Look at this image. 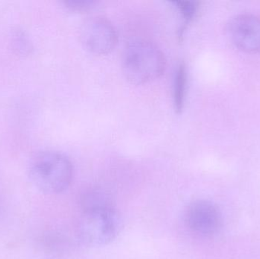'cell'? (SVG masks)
<instances>
[{
  "instance_id": "1",
  "label": "cell",
  "mask_w": 260,
  "mask_h": 259,
  "mask_svg": "<svg viewBox=\"0 0 260 259\" xmlns=\"http://www.w3.org/2000/svg\"><path fill=\"white\" fill-rule=\"evenodd\" d=\"M165 67L166 59L161 50L146 40H133L123 50V75L133 85H144L155 80L163 74Z\"/></svg>"
},
{
  "instance_id": "2",
  "label": "cell",
  "mask_w": 260,
  "mask_h": 259,
  "mask_svg": "<svg viewBox=\"0 0 260 259\" xmlns=\"http://www.w3.org/2000/svg\"><path fill=\"white\" fill-rule=\"evenodd\" d=\"M73 166L63 154L53 151L39 152L32 157L28 175L32 183L46 194L67 190L73 179Z\"/></svg>"
},
{
  "instance_id": "3",
  "label": "cell",
  "mask_w": 260,
  "mask_h": 259,
  "mask_svg": "<svg viewBox=\"0 0 260 259\" xmlns=\"http://www.w3.org/2000/svg\"><path fill=\"white\" fill-rule=\"evenodd\" d=\"M78 234L82 243L98 247L114 241L123 228L120 211L114 205L82 211Z\"/></svg>"
},
{
  "instance_id": "4",
  "label": "cell",
  "mask_w": 260,
  "mask_h": 259,
  "mask_svg": "<svg viewBox=\"0 0 260 259\" xmlns=\"http://www.w3.org/2000/svg\"><path fill=\"white\" fill-rule=\"evenodd\" d=\"M185 223L197 235L210 237L218 234L222 217L218 207L209 200L198 199L191 202L185 211Z\"/></svg>"
},
{
  "instance_id": "5",
  "label": "cell",
  "mask_w": 260,
  "mask_h": 259,
  "mask_svg": "<svg viewBox=\"0 0 260 259\" xmlns=\"http://www.w3.org/2000/svg\"><path fill=\"white\" fill-rule=\"evenodd\" d=\"M80 38L88 51L100 56L111 53L118 41L115 27L108 19L102 17L87 20L82 26Z\"/></svg>"
},
{
  "instance_id": "6",
  "label": "cell",
  "mask_w": 260,
  "mask_h": 259,
  "mask_svg": "<svg viewBox=\"0 0 260 259\" xmlns=\"http://www.w3.org/2000/svg\"><path fill=\"white\" fill-rule=\"evenodd\" d=\"M228 35L232 44L249 53L260 52V18L251 14L233 17L228 24Z\"/></svg>"
},
{
  "instance_id": "7",
  "label": "cell",
  "mask_w": 260,
  "mask_h": 259,
  "mask_svg": "<svg viewBox=\"0 0 260 259\" xmlns=\"http://www.w3.org/2000/svg\"><path fill=\"white\" fill-rule=\"evenodd\" d=\"M82 211L114 205L111 196L102 189H90L81 199Z\"/></svg>"
},
{
  "instance_id": "8",
  "label": "cell",
  "mask_w": 260,
  "mask_h": 259,
  "mask_svg": "<svg viewBox=\"0 0 260 259\" xmlns=\"http://www.w3.org/2000/svg\"><path fill=\"white\" fill-rule=\"evenodd\" d=\"M187 73L184 64H180L176 70L174 82V108L177 114H180L184 106L186 97Z\"/></svg>"
},
{
  "instance_id": "9",
  "label": "cell",
  "mask_w": 260,
  "mask_h": 259,
  "mask_svg": "<svg viewBox=\"0 0 260 259\" xmlns=\"http://www.w3.org/2000/svg\"><path fill=\"white\" fill-rule=\"evenodd\" d=\"M172 3L175 6L176 9L179 11L183 18V24L180 30L181 32L180 34L182 35L188 24L195 18L198 6L196 2L189 1V0H178V1L173 2Z\"/></svg>"
},
{
  "instance_id": "10",
  "label": "cell",
  "mask_w": 260,
  "mask_h": 259,
  "mask_svg": "<svg viewBox=\"0 0 260 259\" xmlns=\"http://www.w3.org/2000/svg\"><path fill=\"white\" fill-rule=\"evenodd\" d=\"M63 3L69 10L83 12L91 10L97 3L93 0H66Z\"/></svg>"
},
{
  "instance_id": "11",
  "label": "cell",
  "mask_w": 260,
  "mask_h": 259,
  "mask_svg": "<svg viewBox=\"0 0 260 259\" xmlns=\"http://www.w3.org/2000/svg\"><path fill=\"white\" fill-rule=\"evenodd\" d=\"M13 43L15 45V49L21 53H26L30 49V43L26 38L25 35L21 32L15 33Z\"/></svg>"
}]
</instances>
